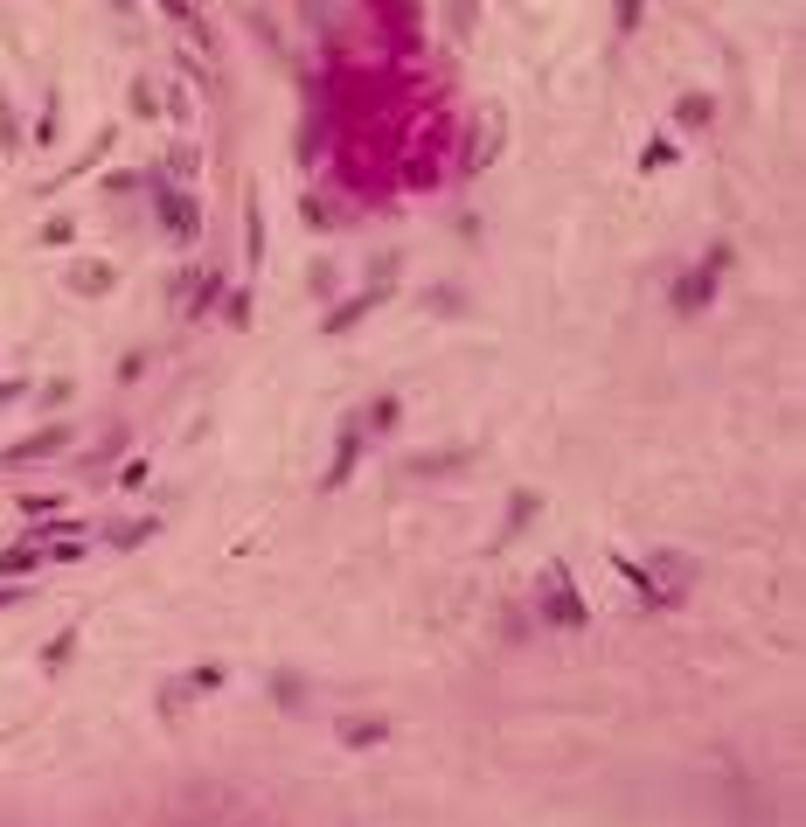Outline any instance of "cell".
Masks as SVG:
<instances>
[{
    "instance_id": "12",
    "label": "cell",
    "mask_w": 806,
    "mask_h": 827,
    "mask_svg": "<svg viewBox=\"0 0 806 827\" xmlns=\"http://www.w3.org/2000/svg\"><path fill=\"white\" fill-rule=\"evenodd\" d=\"M146 536H153V522H119V529H112V550H139Z\"/></svg>"
},
{
    "instance_id": "19",
    "label": "cell",
    "mask_w": 806,
    "mask_h": 827,
    "mask_svg": "<svg viewBox=\"0 0 806 827\" xmlns=\"http://www.w3.org/2000/svg\"><path fill=\"white\" fill-rule=\"evenodd\" d=\"M14 598H21V584H0V605H14Z\"/></svg>"
},
{
    "instance_id": "11",
    "label": "cell",
    "mask_w": 806,
    "mask_h": 827,
    "mask_svg": "<svg viewBox=\"0 0 806 827\" xmlns=\"http://www.w3.org/2000/svg\"><path fill=\"white\" fill-rule=\"evenodd\" d=\"M70 292H112V265H77V272H70Z\"/></svg>"
},
{
    "instance_id": "18",
    "label": "cell",
    "mask_w": 806,
    "mask_h": 827,
    "mask_svg": "<svg viewBox=\"0 0 806 827\" xmlns=\"http://www.w3.org/2000/svg\"><path fill=\"white\" fill-rule=\"evenodd\" d=\"M21 390H28V383H0V411H7V404H14Z\"/></svg>"
},
{
    "instance_id": "1",
    "label": "cell",
    "mask_w": 806,
    "mask_h": 827,
    "mask_svg": "<svg viewBox=\"0 0 806 827\" xmlns=\"http://www.w3.org/2000/svg\"><path fill=\"white\" fill-rule=\"evenodd\" d=\"M619 570L640 584L647 612H674V605H681V591L695 584V563H688V556H654V563H640V556H619Z\"/></svg>"
},
{
    "instance_id": "3",
    "label": "cell",
    "mask_w": 806,
    "mask_h": 827,
    "mask_svg": "<svg viewBox=\"0 0 806 827\" xmlns=\"http://www.w3.org/2000/svg\"><path fill=\"white\" fill-rule=\"evenodd\" d=\"M153 209H160V223H167V237H174V244H195V230H202V209H195L188 195H174L167 181H153Z\"/></svg>"
},
{
    "instance_id": "6",
    "label": "cell",
    "mask_w": 806,
    "mask_h": 827,
    "mask_svg": "<svg viewBox=\"0 0 806 827\" xmlns=\"http://www.w3.org/2000/svg\"><path fill=\"white\" fill-rule=\"evenodd\" d=\"M355 459H362V417H348V424H341V445H334V466H327V487H348Z\"/></svg>"
},
{
    "instance_id": "15",
    "label": "cell",
    "mask_w": 806,
    "mask_h": 827,
    "mask_svg": "<svg viewBox=\"0 0 806 827\" xmlns=\"http://www.w3.org/2000/svg\"><path fill=\"white\" fill-rule=\"evenodd\" d=\"M70 647H77V633H56V640H49V654H42V661H49V668H56V661H70Z\"/></svg>"
},
{
    "instance_id": "10",
    "label": "cell",
    "mask_w": 806,
    "mask_h": 827,
    "mask_svg": "<svg viewBox=\"0 0 806 827\" xmlns=\"http://www.w3.org/2000/svg\"><path fill=\"white\" fill-rule=\"evenodd\" d=\"M160 7H167V14H174V21L188 28V42H202V49H209V21H202V14H195L188 0H160Z\"/></svg>"
},
{
    "instance_id": "5",
    "label": "cell",
    "mask_w": 806,
    "mask_h": 827,
    "mask_svg": "<svg viewBox=\"0 0 806 827\" xmlns=\"http://www.w3.org/2000/svg\"><path fill=\"white\" fill-rule=\"evenodd\" d=\"M390 272H397V258H390V265H383V278H376V285H369V292H355V299H348V306H341V313H327V327H320V334H348V327H355V320H369V313H376V306H383V299H390Z\"/></svg>"
},
{
    "instance_id": "8",
    "label": "cell",
    "mask_w": 806,
    "mask_h": 827,
    "mask_svg": "<svg viewBox=\"0 0 806 827\" xmlns=\"http://www.w3.org/2000/svg\"><path fill=\"white\" fill-rule=\"evenodd\" d=\"M674 119H681V126H688V133H695V126H709V119H716V105H709V98H702V91H688V98H681V105H674Z\"/></svg>"
},
{
    "instance_id": "2",
    "label": "cell",
    "mask_w": 806,
    "mask_h": 827,
    "mask_svg": "<svg viewBox=\"0 0 806 827\" xmlns=\"http://www.w3.org/2000/svg\"><path fill=\"white\" fill-rule=\"evenodd\" d=\"M536 598H542V619H549V626H584V619H591L563 563H542V584H536Z\"/></svg>"
},
{
    "instance_id": "17",
    "label": "cell",
    "mask_w": 806,
    "mask_h": 827,
    "mask_svg": "<svg viewBox=\"0 0 806 827\" xmlns=\"http://www.w3.org/2000/svg\"><path fill=\"white\" fill-rule=\"evenodd\" d=\"M133 112H139V119H153V84H146V77L133 84Z\"/></svg>"
},
{
    "instance_id": "16",
    "label": "cell",
    "mask_w": 806,
    "mask_h": 827,
    "mask_svg": "<svg viewBox=\"0 0 806 827\" xmlns=\"http://www.w3.org/2000/svg\"><path fill=\"white\" fill-rule=\"evenodd\" d=\"M668 160H674V146H668V139H654V146L640 153V167H668Z\"/></svg>"
},
{
    "instance_id": "4",
    "label": "cell",
    "mask_w": 806,
    "mask_h": 827,
    "mask_svg": "<svg viewBox=\"0 0 806 827\" xmlns=\"http://www.w3.org/2000/svg\"><path fill=\"white\" fill-rule=\"evenodd\" d=\"M723 265H730V251H709L695 272L681 278V285H674V313H702V299L716 292V272H723Z\"/></svg>"
},
{
    "instance_id": "13",
    "label": "cell",
    "mask_w": 806,
    "mask_h": 827,
    "mask_svg": "<svg viewBox=\"0 0 806 827\" xmlns=\"http://www.w3.org/2000/svg\"><path fill=\"white\" fill-rule=\"evenodd\" d=\"M397 424V397H383V404H369V417H362V431H390Z\"/></svg>"
},
{
    "instance_id": "7",
    "label": "cell",
    "mask_w": 806,
    "mask_h": 827,
    "mask_svg": "<svg viewBox=\"0 0 806 827\" xmlns=\"http://www.w3.org/2000/svg\"><path fill=\"white\" fill-rule=\"evenodd\" d=\"M63 445H70V431H63V424H49V431H35V438H21V445H14L7 459H49V452H63Z\"/></svg>"
},
{
    "instance_id": "14",
    "label": "cell",
    "mask_w": 806,
    "mask_h": 827,
    "mask_svg": "<svg viewBox=\"0 0 806 827\" xmlns=\"http://www.w3.org/2000/svg\"><path fill=\"white\" fill-rule=\"evenodd\" d=\"M35 563H42V550H35V543H28V550H7V556H0V570H35Z\"/></svg>"
},
{
    "instance_id": "9",
    "label": "cell",
    "mask_w": 806,
    "mask_h": 827,
    "mask_svg": "<svg viewBox=\"0 0 806 827\" xmlns=\"http://www.w3.org/2000/svg\"><path fill=\"white\" fill-rule=\"evenodd\" d=\"M341 744H383V716H348L341 723Z\"/></svg>"
}]
</instances>
